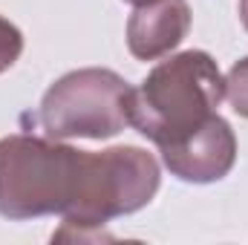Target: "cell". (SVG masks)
I'll use <instances>...</instances> for the list:
<instances>
[{
  "instance_id": "cell-7",
  "label": "cell",
  "mask_w": 248,
  "mask_h": 245,
  "mask_svg": "<svg viewBox=\"0 0 248 245\" xmlns=\"http://www.w3.org/2000/svg\"><path fill=\"white\" fill-rule=\"evenodd\" d=\"M225 98L237 116L248 119V55L237 61L225 75Z\"/></svg>"
},
{
  "instance_id": "cell-10",
  "label": "cell",
  "mask_w": 248,
  "mask_h": 245,
  "mask_svg": "<svg viewBox=\"0 0 248 245\" xmlns=\"http://www.w3.org/2000/svg\"><path fill=\"white\" fill-rule=\"evenodd\" d=\"M124 3H133V6H141V3H150V0H124Z\"/></svg>"
},
{
  "instance_id": "cell-6",
  "label": "cell",
  "mask_w": 248,
  "mask_h": 245,
  "mask_svg": "<svg viewBox=\"0 0 248 245\" xmlns=\"http://www.w3.org/2000/svg\"><path fill=\"white\" fill-rule=\"evenodd\" d=\"M187 0H150L133 9L127 20V49L136 61L168 58L190 32Z\"/></svg>"
},
{
  "instance_id": "cell-9",
  "label": "cell",
  "mask_w": 248,
  "mask_h": 245,
  "mask_svg": "<svg viewBox=\"0 0 248 245\" xmlns=\"http://www.w3.org/2000/svg\"><path fill=\"white\" fill-rule=\"evenodd\" d=\"M240 20H243V26L248 32V0H240Z\"/></svg>"
},
{
  "instance_id": "cell-3",
  "label": "cell",
  "mask_w": 248,
  "mask_h": 245,
  "mask_svg": "<svg viewBox=\"0 0 248 245\" xmlns=\"http://www.w3.org/2000/svg\"><path fill=\"white\" fill-rule=\"evenodd\" d=\"M162 184V170L153 153L119 144L107 150H84L78 196L63 214V231L104 228L110 219L141 211L153 202ZM61 234V231H58Z\"/></svg>"
},
{
  "instance_id": "cell-4",
  "label": "cell",
  "mask_w": 248,
  "mask_h": 245,
  "mask_svg": "<svg viewBox=\"0 0 248 245\" xmlns=\"http://www.w3.org/2000/svg\"><path fill=\"white\" fill-rule=\"evenodd\" d=\"M133 87L119 72L87 66L61 75L41 98L38 122L49 138H113L130 127Z\"/></svg>"
},
{
  "instance_id": "cell-2",
  "label": "cell",
  "mask_w": 248,
  "mask_h": 245,
  "mask_svg": "<svg viewBox=\"0 0 248 245\" xmlns=\"http://www.w3.org/2000/svg\"><path fill=\"white\" fill-rule=\"evenodd\" d=\"M84 150L61 138L12 133L0 138V216L12 222L63 216L78 196Z\"/></svg>"
},
{
  "instance_id": "cell-5",
  "label": "cell",
  "mask_w": 248,
  "mask_h": 245,
  "mask_svg": "<svg viewBox=\"0 0 248 245\" xmlns=\"http://www.w3.org/2000/svg\"><path fill=\"white\" fill-rule=\"evenodd\" d=\"M165 168L179 182L211 184L225 179L237 165V136L234 127L219 113L211 116L190 136L159 147Z\"/></svg>"
},
{
  "instance_id": "cell-1",
  "label": "cell",
  "mask_w": 248,
  "mask_h": 245,
  "mask_svg": "<svg viewBox=\"0 0 248 245\" xmlns=\"http://www.w3.org/2000/svg\"><path fill=\"white\" fill-rule=\"evenodd\" d=\"M225 98V75L202 49L159 61L130 92V127L156 147L199 130Z\"/></svg>"
},
{
  "instance_id": "cell-8",
  "label": "cell",
  "mask_w": 248,
  "mask_h": 245,
  "mask_svg": "<svg viewBox=\"0 0 248 245\" xmlns=\"http://www.w3.org/2000/svg\"><path fill=\"white\" fill-rule=\"evenodd\" d=\"M20 55H23V32L0 15V75L12 69Z\"/></svg>"
}]
</instances>
